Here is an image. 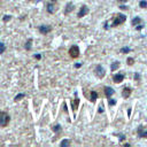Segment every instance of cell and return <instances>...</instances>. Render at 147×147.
<instances>
[{
    "label": "cell",
    "mask_w": 147,
    "mask_h": 147,
    "mask_svg": "<svg viewBox=\"0 0 147 147\" xmlns=\"http://www.w3.org/2000/svg\"><path fill=\"white\" fill-rule=\"evenodd\" d=\"M9 121H10V116L5 111H0V126L2 127L7 126Z\"/></svg>",
    "instance_id": "cell-2"
},
{
    "label": "cell",
    "mask_w": 147,
    "mask_h": 147,
    "mask_svg": "<svg viewBox=\"0 0 147 147\" xmlns=\"http://www.w3.org/2000/svg\"><path fill=\"white\" fill-rule=\"evenodd\" d=\"M133 62H134V60H133L132 57H129V59H127V64H129V65H132Z\"/></svg>",
    "instance_id": "cell-24"
},
{
    "label": "cell",
    "mask_w": 147,
    "mask_h": 147,
    "mask_svg": "<svg viewBox=\"0 0 147 147\" xmlns=\"http://www.w3.org/2000/svg\"><path fill=\"white\" fill-rule=\"evenodd\" d=\"M78 105H79V99L76 96V98H75V99L71 101V107H72V110H74V111H76V110H77Z\"/></svg>",
    "instance_id": "cell-11"
},
{
    "label": "cell",
    "mask_w": 147,
    "mask_h": 147,
    "mask_svg": "<svg viewBox=\"0 0 147 147\" xmlns=\"http://www.w3.org/2000/svg\"><path fill=\"white\" fill-rule=\"evenodd\" d=\"M98 96H99V95H98V93H96L95 91H92V92H91V101H92V102H95V100L98 99Z\"/></svg>",
    "instance_id": "cell-14"
},
{
    "label": "cell",
    "mask_w": 147,
    "mask_h": 147,
    "mask_svg": "<svg viewBox=\"0 0 147 147\" xmlns=\"http://www.w3.org/2000/svg\"><path fill=\"white\" fill-rule=\"evenodd\" d=\"M22 98H24V94H23V93H20V94H17V95L14 98V101H18V100L22 99Z\"/></svg>",
    "instance_id": "cell-19"
},
{
    "label": "cell",
    "mask_w": 147,
    "mask_h": 147,
    "mask_svg": "<svg viewBox=\"0 0 147 147\" xmlns=\"http://www.w3.org/2000/svg\"><path fill=\"white\" fill-rule=\"evenodd\" d=\"M88 13V8L86 7V6H82L80 7V9H79V11H78V18H82V17H84L86 14Z\"/></svg>",
    "instance_id": "cell-5"
},
{
    "label": "cell",
    "mask_w": 147,
    "mask_h": 147,
    "mask_svg": "<svg viewBox=\"0 0 147 147\" xmlns=\"http://www.w3.org/2000/svg\"><path fill=\"white\" fill-rule=\"evenodd\" d=\"M103 111V109H102V105H100V107H99V113H102Z\"/></svg>",
    "instance_id": "cell-28"
},
{
    "label": "cell",
    "mask_w": 147,
    "mask_h": 147,
    "mask_svg": "<svg viewBox=\"0 0 147 147\" xmlns=\"http://www.w3.org/2000/svg\"><path fill=\"white\" fill-rule=\"evenodd\" d=\"M69 144H70V141H69L68 139H64V140L61 141V147H65V146L69 145Z\"/></svg>",
    "instance_id": "cell-18"
},
{
    "label": "cell",
    "mask_w": 147,
    "mask_h": 147,
    "mask_svg": "<svg viewBox=\"0 0 147 147\" xmlns=\"http://www.w3.org/2000/svg\"><path fill=\"white\" fill-rule=\"evenodd\" d=\"M108 101H109V105H110V106H114V105L116 103V100H115V99H109Z\"/></svg>",
    "instance_id": "cell-25"
},
{
    "label": "cell",
    "mask_w": 147,
    "mask_h": 147,
    "mask_svg": "<svg viewBox=\"0 0 147 147\" xmlns=\"http://www.w3.org/2000/svg\"><path fill=\"white\" fill-rule=\"evenodd\" d=\"M141 29H142V25H138L137 26V30H141Z\"/></svg>",
    "instance_id": "cell-30"
},
{
    "label": "cell",
    "mask_w": 147,
    "mask_h": 147,
    "mask_svg": "<svg viewBox=\"0 0 147 147\" xmlns=\"http://www.w3.org/2000/svg\"><path fill=\"white\" fill-rule=\"evenodd\" d=\"M125 21H126V16H125V15H123V14H117V15H115V17H114V21H113L111 26H113V28L118 26V25H121L122 23H124Z\"/></svg>",
    "instance_id": "cell-1"
},
{
    "label": "cell",
    "mask_w": 147,
    "mask_h": 147,
    "mask_svg": "<svg viewBox=\"0 0 147 147\" xmlns=\"http://www.w3.org/2000/svg\"><path fill=\"white\" fill-rule=\"evenodd\" d=\"M127 115H129V116L131 115V108H129V109H127Z\"/></svg>",
    "instance_id": "cell-31"
},
{
    "label": "cell",
    "mask_w": 147,
    "mask_h": 147,
    "mask_svg": "<svg viewBox=\"0 0 147 147\" xmlns=\"http://www.w3.org/2000/svg\"><path fill=\"white\" fill-rule=\"evenodd\" d=\"M140 22H141V18L140 17H134V20H132V25H137Z\"/></svg>",
    "instance_id": "cell-17"
},
{
    "label": "cell",
    "mask_w": 147,
    "mask_h": 147,
    "mask_svg": "<svg viewBox=\"0 0 147 147\" xmlns=\"http://www.w3.org/2000/svg\"><path fill=\"white\" fill-rule=\"evenodd\" d=\"M122 95H123L124 99H127V98L131 95V90H130L129 87H124V88H123V93H122Z\"/></svg>",
    "instance_id": "cell-12"
},
{
    "label": "cell",
    "mask_w": 147,
    "mask_h": 147,
    "mask_svg": "<svg viewBox=\"0 0 147 147\" xmlns=\"http://www.w3.org/2000/svg\"><path fill=\"white\" fill-rule=\"evenodd\" d=\"M139 6H140L141 8H146V7H147V1H145V0L140 1V2H139Z\"/></svg>",
    "instance_id": "cell-20"
},
{
    "label": "cell",
    "mask_w": 147,
    "mask_h": 147,
    "mask_svg": "<svg viewBox=\"0 0 147 147\" xmlns=\"http://www.w3.org/2000/svg\"><path fill=\"white\" fill-rule=\"evenodd\" d=\"M36 59H37V60H40V59H41L40 54H36Z\"/></svg>",
    "instance_id": "cell-27"
},
{
    "label": "cell",
    "mask_w": 147,
    "mask_h": 147,
    "mask_svg": "<svg viewBox=\"0 0 147 147\" xmlns=\"http://www.w3.org/2000/svg\"><path fill=\"white\" fill-rule=\"evenodd\" d=\"M119 8H121V9H127V7H125V6H121Z\"/></svg>",
    "instance_id": "cell-32"
},
{
    "label": "cell",
    "mask_w": 147,
    "mask_h": 147,
    "mask_svg": "<svg viewBox=\"0 0 147 147\" xmlns=\"http://www.w3.org/2000/svg\"><path fill=\"white\" fill-rule=\"evenodd\" d=\"M114 83H121L123 79H124V74L123 72H119V74H116L114 76Z\"/></svg>",
    "instance_id": "cell-7"
},
{
    "label": "cell",
    "mask_w": 147,
    "mask_h": 147,
    "mask_svg": "<svg viewBox=\"0 0 147 147\" xmlns=\"http://www.w3.org/2000/svg\"><path fill=\"white\" fill-rule=\"evenodd\" d=\"M138 136L140 138H147V130L145 126H139L138 127Z\"/></svg>",
    "instance_id": "cell-6"
},
{
    "label": "cell",
    "mask_w": 147,
    "mask_h": 147,
    "mask_svg": "<svg viewBox=\"0 0 147 147\" xmlns=\"http://www.w3.org/2000/svg\"><path fill=\"white\" fill-rule=\"evenodd\" d=\"M118 1H121V2H126L127 0H118Z\"/></svg>",
    "instance_id": "cell-33"
},
{
    "label": "cell",
    "mask_w": 147,
    "mask_h": 147,
    "mask_svg": "<svg viewBox=\"0 0 147 147\" xmlns=\"http://www.w3.org/2000/svg\"><path fill=\"white\" fill-rule=\"evenodd\" d=\"M72 9H74V3L70 2V3H68V5L65 6V10H64V13H65V14H69L70 11H72Z\"/></svg>",
    "instance_id": "cell-13"
},
{
    "label": "cell",
    "mask_w": 147,
    "mask_h": 147,
    "mask_svg": "<svg viewBox=\"0 0 147 147\" xmlns=\"http://www.w3.org/2000/svg\"><path fill=\"white\" fill-rule=\"evenodd\" d=\"M5 49H6V47H5V44L0 42V54H2V53L5 52Z\"/></svg>",
    "instance_id": "cell-22"
},
{
    "label": "cell",
    "mask_w": 147,
    "mask_h": 147,
    "mask_svg": "<svg viewBox=\"0 0 147 147\" xmlns=\"http://www.w3.org/2000/svg\"><path fill=\"white\" fill-rule=\"evenodd\" d=\"M31 44H32V39H29L26 41V44H25V49L26 51H30L31 49Z\"/></svg>",
    "instance_id": "cell-16"
},
{
    "label": "cell",
    "mask_w": 147,
    "mask_h": 147,
    "mask_svg": "<svg viewBox=\"0 0 147 147\" xmlns=\"http://www.w3.org/2000/svg\"><path fill=\"white\" fill-rule=\"evenodd\" d=\"M9 20H10V16H8V15L3 16V21H9Z\"/></svg>",
    "instance_id": "cell-26"
},
{
    "label": "cell",
    "mask_w": 147,
    "mask_h": 147,
    "mask_svg": "<svg viewBox=\"0 0 147 147\" xmlns=\"http://www.w3.org/2000/svg\"><path fill=\"white\" fill-rule=\"evenodd\" d=\"M69 55L71 56V57H77L78 55H79V48H78V46H76V45H74V46H71L70 47V49H69Z\"/></svg>",
    "instance_id": "cell-4"
},
{
    "label": "cell",
    "mask_w": 147,
    "mask_h": 147,
    "mask_svg": "<svg viewBox=\"0 0 147 147\" xmlns=\"http://www.w3.org/2000/svg\"><path fill=\"white\" fill-rule=\"evenodd\" d=\"M53 131H54V132H59V131H61V125H60V124L55 125V126L53 127Z\"/></svg>",
    "instance_id": "cell-21"
},
{
    "label": "cell",
    "mask_w": 147,
    "mask_h": 147,
    "mask_svg": "<svg viewBox=\"0 0 147 147\" xmlns=\"http://www.w3.org/2000/svg\"><path fill=\"white\" fill-rule=\"evenodd\" d=\"M118 67H119V62L118 61H116V62H114L113 64H111V71H115L116 69H118Z\"/></svg>",
    "instance_id": "cell-15"
},
{
    "label": "cell",
    "mask_w": 147,
    "mask_h": 147,
    "mask_svg": "<svg viewBox=\"0 0 147 147\" xmlns=\"http://www.w3.org/2000/svg\"><path fill=\"white\" fill-rule=\"evenodd\" d=\"M121 52L126 54V53H129V52H130V48H127V47H124V48H122V49H121Z\"/></svg>",
    "instance_id": "cell-23"
},
{
    "label": "cell",
    "mask_w": 147,
    "mask_h": 147,
    "mask_svg": "<svg viewBox=\"0 0 147 147\" xmlns=\"http://www.w3.org/2000/svg\"><path fill=\"white\" fill-rule=\"evenodd\" d=\"M80 65H82V63H76V64H75L76 68H80Z\"/></svg>",
    "instance_id": "cell-29"
},
{
    "label": "cell",
    "mask_w": 147,
    "mask_h": 147,
    "mask_svg": "<svg viewBox=\"0 0 147 147\" xmlns=\"http://www.w3.org/2000/svg\"><path fill=\"white\" fill-rule=\"evenodd\" d=\"M55 10H56V5H55V2L47 3V11H48V13L53 14V13H55Z\"/></svg>",
    "instance_id": "cell-8"
},
{
    "label": "cell",
    "mask_w": 147,
    "mask_h": 147,
    "mask_svg": "<svg viewBox=\"0 0 147 147\" xmlns=\"http://www.w3.org/2000/svg\"><path fill=\"white\" fill-rule=\"evenodd\" d=\"M51 30H52V28L48 26V25H41V26L39 28V31H40L41 33H44V34H47Z\"/></svg>",
    "instance_id": "cell-9"
},
{
    "label": "cell",
    "mask_w": 147,
    "mask_h": 147,
    "mask_svg": "<svg viewBox=\"0 0 147 147\" xmlns=\"http://www.w3.org/2000/svg\"><path fill=\"white\" fill-rule=\"evenodd\" d=\"M94 72H95V75H96L99 78H103V77H105V74H106V70L103 69L102 65L98 64L96 68H95V70H94Z\"/></svg>",
    "instance_id": "cell-3"
},
{
    "label": "cell",
    "mask_w": 147,
    "mask_h": 147,
    "mask_svg": "<svg viewBox=\"0 0 147 147\" xmlns=\"http://www.w3.org/2000/svg\"><path fill=\"white\" fill-rule=\"evenodd\" d=\"M113 94H114V90L111 87H109V86L105 87V95H106V98H110Z\"/></svg>",
    "instance_id": "cell-10"
},
{
    "label": "cell",
    "mask_w": 147,
    "mask_h": 147,
    "mask_svg": "<svg viewBox=\"0 0 147 147\" xmlns=\"http://www.w3.org/2000/svg\"><path fill=\"white\" fill-rule=\"evenodd\" d=\"M57 0H51V2H56Z\"/></svg>",
    "instance_id": "cell-34"
}]
</instances>
